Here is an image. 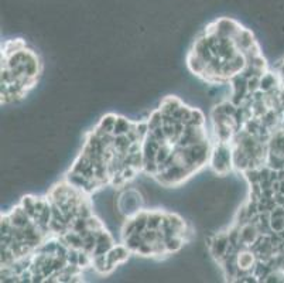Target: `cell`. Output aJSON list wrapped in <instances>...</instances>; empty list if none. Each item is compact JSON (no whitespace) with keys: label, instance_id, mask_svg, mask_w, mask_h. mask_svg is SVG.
<instances>
[{"label":"cell","instance_id":"1","mask_svg":"<svg viewBox=\"0 0 284 283\" xmlns=\"http://www.w3.org/2000/svg\"><path fill=\"white\" fill-rule=\"evenodd\" d=\"M133 126V122H130L125 117L118 116L116 119V123H115V130H113V135L115 136H120V135H128L129 130Z\"/></svg>","mask_w":284,"mask_h":283}]
</instances>
